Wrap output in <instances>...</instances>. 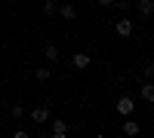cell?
Here are the masks:
<instances>
[{"instance_id":"cell-1","label":"cell","mask_w":154,"mask_h":138,"mask_svg":"<svg viewBox=\"0 0 154 138\" xmlns=\"http://www.w3.org/2000/svg\"><path fill=\"white\" fill-rule=\"evenodd\" d=\"M114 107H117V114H120V117H130L133 110H136V101H133L130 95H120V98H117V104H114Z\"/></svg>"},{"instance_id":"cell-7","label":"cell","mask_w":154,"mask_h":138,"mask_svg":"<svg viewBox=\"0 0 154 138\" xmlns=\"http://www.w3.org/2000/svg\"><path fill=\"white\" fill-rule=\"evenodd\" d=\"M59 16H62V19H71V22H74V19H77V12H74V6H71V3H65V6H59Z\"/></svg>"},{"instance_id":"cell-16","label":"cell","mask_w":154,"mask_h":138,"mask_svg":"<svg viewBox=\"0 0 154 138\" xmlns=\"http://www.w3.org/2000/svg\"><path fill=\"white\" fill-rule=\"evenodd\" d=\"M99 3H102V6H111V3H114V0H99Z\"/></svg>"},{"instance_id":"cell-13","label":"cell","mask_w":154,"mask_h":138,"mask_svg":"<svg viewBox=\"0 0 154 138\" xmlns=\"http://www.w3.org/2000/svg\"><path fill=\"white\" fill-rule=\"evenodd\" d=\"M49 74H53V68H37V80H49Z\"/></svg>"},{"instance_id":"cell-14","label":"cell","mask_w":154,"mask_h":138,"mask_svg":"<svg viewBox=\"0 0 154 138\" xmlns=\"http://www.w3.org/2000/svg\"><path fill=\"white\" fill-rule=\"evenodd\" d=\"M114 3H117V9H120V12H126V9H130V0H114Z\"/></svg>"},{"instance_id":"cell-8","label":"cell","mask_w":154,"mask_h":138,"mask_svg":"<svg viewBox=\"0 0 154 138\" xmlns=\"http://www.w3.org/2000/svg\"><path fill=\"white\" fill-rule=\"evenodd\" d=\"M74 68H80V71L89 68V55H86V52H77V55H74Z\"/></svg>"},{"instance_id":"cell-9","label":"cell","mask_w":154,"mask_h":138,"mask_svg":"<svg viewBox=\"0 0 154 138\" xmlns=\"http://www.w3.org/2000/svg\"><path fill=\"white\" fill-rule=\"evenodd\" d=\"M123 135H139V123L136 120H123Z\"/></svg>"},{"instance_id":"cell-10","label":"cell","mask_w":154,"mask_h":138,"mask_svg":"<svg viewBox=\"0 0 154 138\" xmlns=\"http://www.w3.org/2000/svg\"><path fill=\"white\" fill-rule=\"evenodd\" d=\"M43 55H46V61H59V49H56L53 43H49V46L43 49Z\"/></svg>"},{"instance_id":"cell-11","label":"cell","mask_w":154,"mask_h":138,"mask_svg":"<svg viewBox=\"0 0 154 138\" xmlns=\"http://www.w3.org/2000/svg\"><path fill=\"white\" fill-rule=\"evenodd\" d=\"M43 12H46V16H56V12H59L56 0H43Z\"/></svg>"},{"instance_id":"cell-4","label":"cell","mask_w":154,"mask_h":138,"mask_svg":"<svg viewBox=\"0 0 154 138\" xmlns=\"http://www.w3.org/2000/svg\"><path fill=\"white\" fill-rule=\"evenodd\" d=\"M31 120H34V123H40V126H43V123L49 120V107H34V110H31Z\"/></svg>"},{"instance_id":"cell-15","label":"cell","mask_w":154,"mask_h":138,"mask_svg":"<svg viewBox=\"0 0 154 138\" xmlns=\"http://www.w3.org/2000/svg\"><path fill=\"white\" fill-rule=\"evenodd\" d=\"M25 110H22V104H12V110H9V117H22Z\"/></svg>"},{"instance_id":"cell-2","label":"cell","mask_w":154,"mask_h":138,"mask_svg":"<svg viewBox=\"0 0 154 138\" xmlns=\"http://www.w3.org/2000/svg\"><path fill=\"white\" fill-rule=\"evenodd\" d=\"M114 31H117V34L123 37V40H126V37L133 34V22H130V19H117V25H114Z\"/></svg>"},{"instance_id":"cell-3","label":"cell","mask_w":154,"mask_h":138,"mask_svg":"<svg viewBox=\"0 0 154 138\" xmlns=\"http://www.w3.org/2000/svg\"><path fill=\"white\" fill-rule=\"evenodd\" d=\"M49 135H53V138H65V135H68V123H65V120H56L53 129H49Z\"/></svg>"},{"instance_id":"cell-6","label":"cell","mask_w":154,"mask_h":138,"mask_svg":"<svg viewBox=\"0 0 154 138\" xmlns=\"http://www.w3.org/2000/svg\"><path fill=\"white\" fill-rule=\"evenodd\" d=\"M139 12L142 16H154V0H139Z\"/></svg>"},{"instance_id":"cell-12","label":"cell","mask_w":154,"mask_h":138,"mask_svg":"<svg viewBox=\"0 0 154 138\" xmlns=\"http://www.w3.org/2000/svg\"><path fill=\"white\" fill-rule=\"evenodd\" d=\"M142 77L145 80H154V61H148V65L142 68Z\"/></svg>"},{"instance_id":"cell-5","label":"cell","mask_w":154,"mask_h":138,"mask_svg":"<svg viewBox=\"0 0 154 138\" xmlns=\"http://www.w3.org/2000/svg\"><path fill=\"white\" fill-rule=\"evenodd\" d=\"M139 92H142V98H145V101H154V83H151V80H145Z\"/></svg>"}]
</instances>
